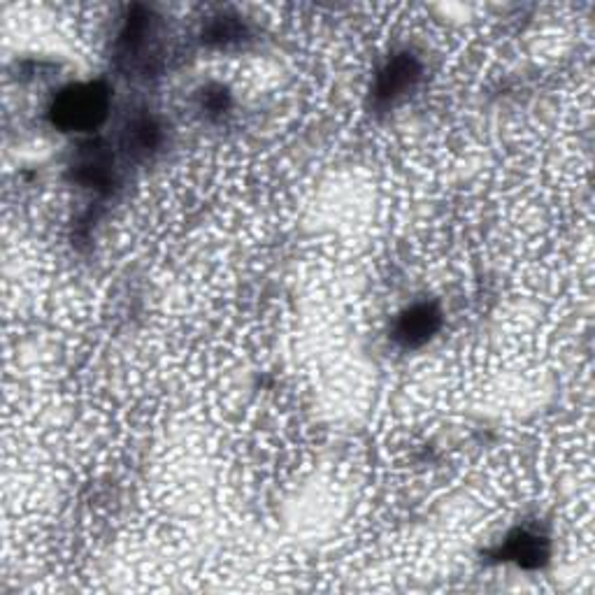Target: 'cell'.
<instances>
[{"label": "cell", "instance_id": "1", "mask_svg": "<svg viewBox=\"0 0 595 595\" xmlns=\"http://www.w3.org/2000/svg\"><path fill=\"white\" fill-rule=\"evenodd\" d=\"M110 89L103 82L73 84L63 89L50 107L52 124L61 131H93L105 122Z\"/></svg>", "mask_w": 595, "mask_h": 595}, {"label": "cell", "instance_id": "2", "mask_svg": "<svg viewBox=\"0 0 595 595\" xmlns=\"http://www.w3.org/2000/svg\"><path fill=\"white\" fill-rule=\"evenodd\" d=\"M421 75V68L412 54H398L387 61V65L379 70L377 84H375V99L379 103H393L396 99L404 96Z\"/></svg>", "mask_w": 595, "mask_h": 595}, {"label": "cell", "instance_id": "3", "mask_svg": "<svg viewBox=\"0 0 595 595\" xmlns=\"http://www.w3.org/2000/svg\"><path fill=\"white\" fill-rule=\"evenodd\" d=\"M442 324V315L435 305L419 302L404 312L396 324V338L404 347H421L431 340Z\"/></svg>", "mask_w": 595, "mask_h": 595}, {"label": "cell", "instance_id": "4", "mask_svg": "<svg viewBox=\"0 0 595 595\" xmlns=\"http://www.w3.org/2000/svg\"><path fill=\"white\" fill-rule=\"evenodd\" d=\"M507 556L512 561H516L519 565H540L542 556H544V542L542 537L533 535V533H526V531H519L510 537L507 542Z\"/></svg>", "mask_w": 595, "mask_h": 595}]
</instances>
